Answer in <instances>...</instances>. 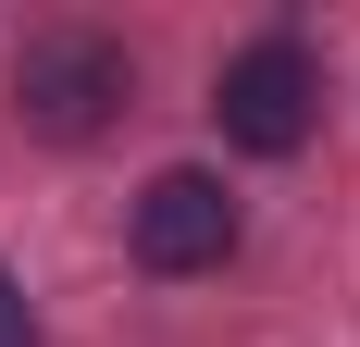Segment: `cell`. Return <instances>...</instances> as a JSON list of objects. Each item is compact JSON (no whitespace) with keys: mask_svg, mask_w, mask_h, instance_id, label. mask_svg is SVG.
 Here are the masks:
<instances>
[{"mask_svg":"<svg viewBox=\"0 0 360 347\" xmlns=\"http://www.w3.org/2000/svg\"><path fill=\"white\" fill-rule=\"evenodd\" d=\"M124 87H137V63H124V37H87V25H50L25 37V63H13V100H25L37 137H100L112 112H124Z\"/></svg>","mask_w":360,"mask_h":347,"instance_id":"cell-1","label":"cell"},{"mask_svg":"<svg viewBox=\"0 0 360 347\" xmlns=\"http://www.w3.org/2000/svg\"><path fill=\"white\" fill-rule=\"evenodd\" d=\"M212 112H224V137H236V149L286 162V149L323 124V63H311L298 37H249V50L212 74Z\"/></svg>","mask_w":360,"mask_h":347,"instance_id":"cell-2","label":"cell"},{"mask_svg":"<svg viewBox=\"0 0 360 347\" xmlns=\"http://www.w3.org/2000/svg\"><path fill=\"white\" fill-rule=\"evenodd\" d=\"M0 347H37V310H25V285L0 273Z\"/></svg>","mask_w":360,"mask_h":347,"instance_id":"cell-4","label":"cell"},{"mask_svg":"<svg viewBox=\"0 0 360 347\" xmlns=\"http://www.w3.org/2000/svg\"><path fill=\"white\" fill-rule=\"evenodd\" d=\"M124 236L149 273H212V261H236V199H224V174H149Z\"/></svg>","mask_w":360,"mask_h":347,"instance_id":"cell-3","label":"cell"}]
</instances>
